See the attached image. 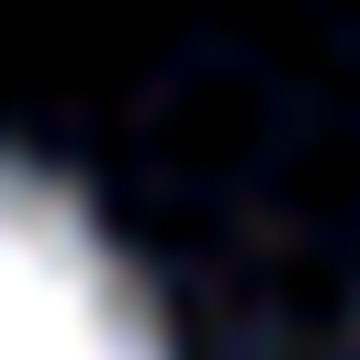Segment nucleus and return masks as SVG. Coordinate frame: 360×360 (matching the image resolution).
<instances>
[{
    "instance_id": "f257e3e1",
    "label": "nucleus",
    "mask_w": 360,
    "mask_h": 360,
    "mask_svg": "<svg viewBox=\"0 0 360 360\" xmlns=\"http://www.w3.org/2000/svg\"><path fill=\"white\" fill-rule=\"evenodd\" d=\"M0 360H169L135 259L79 191L0 158Z\"/></svg>"
}]
</instances>
